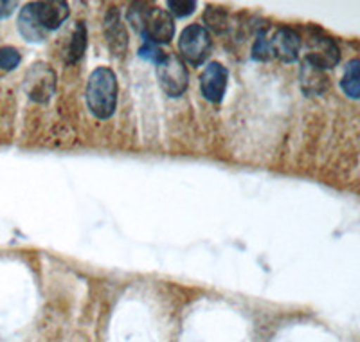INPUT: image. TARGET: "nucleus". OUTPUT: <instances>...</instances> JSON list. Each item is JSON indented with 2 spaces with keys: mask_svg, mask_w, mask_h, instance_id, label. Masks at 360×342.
Returning a JSON list of instances; mask_svg holds the SVG:
<instances>
[{
  "mask_svg": "<svg viewBox=\"0 0 360 342\" xmlns=\"http://www.w3.org/2000/svg\"><path fill=\"white\" fill-rule=\"evenodd\" d=\"M128 22L137 33L143 34L144 42L152 44H169L175 37V20L166 9L152 4H131L128 9Z\"/></svg>",
  "mask_w": 360,
  "mask_h": 342,
  "instance_id": "f257e3e1",
  "label": "nucleus"
},
{
  "mask_svg": "<svg viewBox=\"0 0 360 342\" xmlns=\"http://www.w3.org/2000/svg\"><path fill=\"white\" fill-rule=\"evenodd\" d=\"M86 105L98 119H110L117 106V77L108 67L92 70L86 82Z\"/></svg>",
  "mask_w": 360,
  "mask_h": 342,
  "instance_id": "f03ea898",
  "label": "nucleus"
},
{
  "mask_svg": "<svg viewBox=\"0 0 360 342\" xmlns=\"http://www.w3.org/2000/svg\"><path fill=\"white\" fill-rule=\"evenodd\" d=\"M213 49L211 33L200 24H193L182 31L179 38V51L188 63L193 67H200Z\"/></svg>",
  "mask_w": 360,
  "mask_h": 342,
  "instance_id": "7ed1b4c3",
  "label": "nucleus"
},
{
  "mask_svg": "<svg viewBox=\"0 0 360 342\" xmlns=\"http://www.w3.org/2000/svg\"><path fill=\"white\" fill-rule=\"evenodd\" d=\"M340 60V51L332 37L319 29H311L307 40V58L304 61L319 70L333 69Z\"/></svg>",
  "mask_w": 360,
  "mask_h": 342,
  "instance_id": "20e7f679",
  "label": "nucleus"
},
{
  "mask_svg": "<svg viewBox=\"0 0 360 342\" xmlns=\"http://www.w3.org/2000/svg\"><path fill=\"white\" fill-rule=\"evenodd\" d=\"M157 80L164 94L169 98H179L186 92L189 85V74L184 61L176 54H166L164 60L157 65Z\"/></svg>",
  "mask_w": 360,
  "mask_h": 342,
  "instance_id": "39448f33",
  "label": "nucleus"
},
{
  "mask_svg": "<svg viewBox=\"0 0 360 342\" xmlns=\"http://www.w3.org/2000/svg\"><path fill=\"white\" fill-rule=\"evenodd\" d=\"M24 90L29 99L49 103L56 90V72L47 63H34L25 74Z\"/></svg>",
  "mask_w": 360,
  "mask_h": 342,
  "instance_id": "423d86ee",
  "label": "nucleus"
},
{
  "mask_svg": "<svg viewBox=\"0 0 360 342\" xmlns=\"http://www.w3.org/2000/svg\"><path fill=\"white\" fill-rule=\"evenodd\" d=\"M269 47L272 58H278L285 63H294L301 51V37L294 29L279 27L276 29L272 38H269Z\"/></svg>",
  "mask_w": 360,
  "mask_h": 342,
  "instance_id": "0eeeda50",
  "label": "nucleus"
},
{
  "mask_svg": "<svg viewBox=\"0 0 360 342\" xmlns=\"http://www.w3.org/2000/svg\"><path fill=\"white\" fill-rule=\"evenodd\" d=\"M227 69L218 61H211L200 74V90L204 98L211 103H220L227 90Z\"/></svg>",
  "mask_w": 360,
  "mask_h": 342,
  "instance_id": "6e6552de",
  "label": "nucleus"
},
{
  "mask_svg": "<svg viewBox=\"0 0 360 342\" xmlns=\"http://www.w3.org/2000/svg\"><path fill=\"white\" fill-rule=\"evenodd\" d=\"M33 15L37 17L38 24L44 27L45 33L56 31L63 22L69 18V4L62 0H53V2H31Z\"/></svg>",
  "mask_w": 360,
  "mask_h": 342,
  "instance_id": "1a4fd4ad",
  "label": "nucleus"
},
{
  "mask_svg": "<svg viewBox=\"0 0 360 342\" xmlns=\"http://www.w3.org/2000/svg\"><path fill=\"white\" fill-rule=\"evenodd\" d=\"M103 31H105V38H107L112 54L114 56H123L128 47V34L117 8H110L107 11L105 22H103Z\"/></svg>",
  "mask_w": 360,
  "mask_h": 342,
  "instance_id": "9d476101",
  "label": "nucleus"
},
{
  "mask_svg": "<svg viewBox=\"0 0 360 342\" xmlns=\"http://www.w3.org/2000/svg\"><path fill=\"white\" fill-rule=\"evenodd\" d=\"M18 33L25 38L27 42H33V44H38V42H44L47 38L44 27L38 24L37 17L33 15V9L31 6H24V9H20V15H18Z\"/></svg>",
  "mask_w": 360,
  "mask_h": 342,
  "instance_id": "9b49d317",
  "label": "nucleus"
},
{
  "mask_svg": "<svg viewBox=\"0 0 360 342\" xmlns=\"http://www.w3.org/2000/svg\"><path fill=\"white\" fill-rule=\"evenodd\" d=\"M340 89L349 99H360V60H349L346 63Z\"/></svg>",
  "mask_w": 360,
  "mask_h": 342,
  "instance_id": "f8f14e48",
  "label": "nucleus"
},
{
  "mask_svg": "<svg viewBox=\"0 0 360 342\" xmlns=\"http://www.w3.org/2000/svg\"><path fill=\"white\" fill-rule=\"evenodd\" d=\"M86 38H89L86 25L83 22H78L72 31V37H70L69 47H67V63H76V61L82 60L86 51V42H89Z\"/></svg>",
  "mask_w": 360,
  "mask_h": 342,
  "instance_id": "ddd939ff",
  "label": "nucleus"
},
{
  "mask_svg": "<svg viewBox=\"0 0 360 342\" xmlns=\"http://www.w3.org/2000/svg\"><path fill=\"white\" fill-rule=\"evenodd\" d=\"M326 82L328 80L323 76V70L315 69L304 61L303 69H301V85L307 94H321L326 89Z\"/></svg>",
  "mask_w": 360,
  "mask_h": 342,
  "instance_id": "4468645a",
  "label": "nucleus"
},
{
  "mask_svg": "<svg viewBox=\"0 0 360 342\" xmlns=\"http://www.w3.org/2000/svg\"><path fill=\"white\" fill-rule=\"evenodd\" d=\"M204 22L217 33H224L225 29L229 27V15L225 9L217 8V6H207L204 13Z\"/></svg>",
  "mask_w": 360,
  "mask_h": 342,
  "instance_id": "2eb2a0df",
  "label": "nucleus"
},
{
  "mask_svg": "<svg viewBox=\"0 0 360 342\" xmlns=\"http://www.w3.org/2000/svg\"><path fill=\"white\" fill-rule=\"evenodd\" d=\"M20 61H22V56L20 53H18V49L9 47V45L0 47V69L15 70L18 65H20Z\"/></svg>",
  "mask_w": 360,
  "mask_h": 342,
  "instance_id": "dca6fc26",
  "label": "nucleus"
},
{
  "mask_svg": "<svg viewBox=\"0 0 360 342\" xmlns=\"http://www.w3.org/2000/svg\"><path fill=\"white\" fill-rule=\"evenodd\" d=\"M197 9V2L195 0H169L168 2V13L175 15L179 18H186L193 15V11Z\"/></svg>",
  "mask_w": 360,
  "mask_h": 342,
  "instance_id": "f3484780",
  "label": "nucleus"
},
{
  "mask_svg": "<svg viewBox=\"0 0 360 342\" xmlns=\"http://www.w3.org/2000/svg\"><path fill=\"white\" fill-rule=\"evenodd\" d=\"M270 47H269V38L265 37V29H262L258 33V38L252 45V60L266 61L270 60Z\"/></svg>",
  "mask_w": 360,
  "mask_h": 342,
  "instance_id": "a211bd4d",
  "label": "nucleus"
},
{
  "mask_svg": "<svg viewBox=\"0 0 360 342\" xmlns=\"http://www.w3.org/2000/svg\"><path fill=\"white\" fill-rule=\"evenodd\" d=\"M139 56L153 63V65H159L160 61L164 60V56H166V53L160 49L159 45L152 44V42H144V45L139 49Z\"/></svg>",
  "mask_w": 360,
  "mask_h": 342,
  "instance_id": "6ab92c4d",
  "label": "nucleus"
},
{
  "mask_svg": "<svg viewBox=\"0 0 360 342\" xmlns=\"http://www.w3.org/2000/svg\"><path fill=\"white\" fill-rule=\"evenodd\" d=\"M17 6H18L17 2H0V20L11 17Z\"/></svg>",
  "mask_w": 360,
  "mask_h": 342,
  "instance_id": "aec40b11",
  "label": "nucleus"
}]
</instances>
